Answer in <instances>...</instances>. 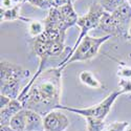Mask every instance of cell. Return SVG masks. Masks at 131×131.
<instances>
[{"label":"cell","mask_w":131,"mask_h":131,"mask_svg":"<svg viewBox=\"0 0 131 131\" xmlns=\"http://www.w3.org/2000/svg\"><path fill=\"white\" fill-rule=\"evenodd\" d=\"M51 1H52V7H61L72 3L73 0H51Z\"/></svg>","instance_id":"603a6c76"},{"label":"cell","mask_w":131,"mask_h":131,"mask_svg":"<svg viewBox=\"0 0 131 131\" xmlns=\"http://www.w3.org/2000/svg\"><path fill=\"white\" fill-rule=\"evenodd\" d=\"M25 109V131H45L42 115L30 109Z\"/></svg>","instance_id":"7c38bea8"},{"label":"cell","mask_w":131,"mask_h":131,"mask_svg":"<svg viewBox=\"0 0 131 131\" xmlns=\"http://www.w3.org/2000/svg\"><path fill=\"white\" fill-rule=\"evenodd\" d=\"M126 1H127V2H128V4L131 6V0H126Z\"/></svg>","instance_id":"83f0119b"},{"label":"cell","mask_w":131,"mask_h":131,"mask_svg":"<svg viewBox=\"0 0 131 131\" xmlns=\"http://www.w3.org/2000/svg\"><path fill=\"white\" fill-rule=\"evenodd\" d=\"M125 2H126V0H101L99 3L103 6L105 12L111 14Z\"/></svg>","instance_id":"ac0fdd59"},{"label":"cell","mask_w":131,"mask_h":131,"mask_svg":"<svg viewBox=\"0 0 131 131\" xmlns=\"http://www.w3.org/2000/svg\"><path fill=\"white\" fill-rule=\"evenodd\" d=\"M62 69L58 66L44 70L31 84L22 100L24 108L34 110L42 116L61 105Z\"/></svg>","instance_id":"6da1fadb"},{"label":"cell","mask_w":131,"mask_h":131,"mask_svg":"<svg viewBox=\"0 0 131 131\" xmlns=\"http://www.w3.org/2000/svg\"><path fill=\"white\" fill-rule=\"evenodd\" d=\"M21 7H22V4L18 3L16 4L14 7L6 9V10H0V20L1 22H7V21H23V22L29 23L31 19L23 17L21 15Z\"/></svg>","instance_id":"4fadbf2b"},{"label":"cell","mask_w":131,"mask_h":131,"mask_svg":"<svg viewBox=\"0 0 131 131\" xmlns=\"http://www.w3.org/2000/svg\"><path fill=\"white\" fill-rule=\"evenodd\" d=\"M105 13V10L103 8V6L99 3V2H95V3H91L89 5V8H88V12H87L85 15L83 16H79V19H78V22H77V25L80 27L81 31H80V35L77 39V41L74 42L73 44V47L70 49V51L68 52V54L66 57L64 58V60L58 65V67L61 68L64 66V64L66 63L69 58L72 56V53L75 51L77 47L79 46V44L81 43V41L88 35L89 30L91 29H94V28H97L100 24V21H101V18L103 16V14Z\"/></svg>","instance_id":"277c9868"},{"label":"cell","mask_w":131,"mask_h":131,"mask_svg":"<svg viewBox=\"0 0 131 131\" xmlns=\"http://www.w3.org/2000/svg\"><path fill=\"white\" fill-rule=\"evenodd\" d=\"M121 94H124L122 90H114L111 93H109L102 102L97 103L91 107H87V108H73V107L60 105L57 109L73 112L83 117H93V118H99V119L105 121V118L107 117L109 112H110L114 102Z\"/></svg>","instance_id":"8992f818"},{"label":"cell","mask_w":131,"mask_h":131,"mask_svg":"<svg viewBox=\"0 0 131 131\" xmlns=\"http://www.w3.org/2000/svg\"><path fill=\"white\" fill-rule=\"evenodd\" d=\"M128 39L131 41V22H130V25H129V30H128Z\"/></svg>","instance_id":"484cf974"},{"label":"cell","mask_w":131,"mask_h":131,"mask_svg":"<svg viewBox=\"0 0 131 131\" xmlns=\"http://www.w3.org/2000/svg\"><path fill=\"white\" fill-rule=\"evenodd\" d=\"M25 109H22L10 119L9 126L15 131H25Z\"/></svg>","instance_id":"9a60e30c"},{"label":"cell","mask_w":131,"mask_h":131,"mask_svg":"<svg viewBox=\"0 0 131 131\" xmlns=\"http://www.w3.org/2000/svg\"><path fill=\"white\" fill-rule=\"evenodd\" d=\"M22 109H24V106L19 99L12 100L7 106L0 110V125H9L10 119Z\"/></svg>","instance_id":"8fae6325"},{"label":"cell","mask_w":131,"mask_h":131,"mask_svg":"<svg viewBox=\"0 0 131 131\" xmlns=\"http://www.w3.org/2000/svg\"><path fill=\"white\" fill-rule=\"evenodd\" d=\"M129 126L127 122H114L110 125H108L104 131H125V129Z\"/></svg>","instance_id":"44dd1931"},{"label":"cell","mask_w":131,"mask_h":131,"mask_svg":"<svg viewBox=\"0 0 131 131\" xmlns=\"http://www.w3.org/2000/svg\"><path fill=\"white\" fill-rule=\"evenodd\" d=\"M87 131H104L106 124L103 119L93 118V117H85Z\"/></svg>","instance_id":"e0dca14e"},{"label":"cell","mask_w":131,"mask_h":131,"mask_svg":"<svg viewBox=\"0 0 131 131\" xmlns=\"http://www.w3.org/2000/svg\"><path fill=\"white\" fill-rule=\"evenodd\" d=\"M29 4L34 5L41 9H50L52 7V1L51 0H28Z\"/></svg>","instance_id":"d6986e66"},{"label":"cell","mask_w":131,"mask_h":131,"mask_svg":"<svg viewBox=\"0 0 131 131\" xmlns=\"http://www.w3.org/2000/svg\"><path fill=\"white\" fill-rule=\"evenodd\" d=\"M30 71L7 61L0 62V94L12 100L18 99L24 88L23 82L29 78Z\"/></svg>","instance_id":"3957f363"},{"label":"cell","mask_w":131,"mask_h":131,"mask_svg":"<svg viewBox=\"0 0 131 131\" xmlns=\"http://www.w3.org/2000/svg\"><path fill=\"white\" fill-rule=\"evenodd\" d=\"M16 3H21V4H23L25 2H28V0H15Z\"/></svg>","instance_id":"4316f807"},{"label":"cell","mask_w":131,"mask_h":131,"mask_svg":"<svg viewBox=\"0 0 131 131\" xmlns=\"http://www.w3.org/2000/svg\"><path fill=\"white\" fill-rule=\"evenodd\" d=\"M64 41L65 34L53 28H45L42 35L35 38L34 52L40 59V65L35 75L30 79L31 82H35L38 75L44 71V65L49 58L58 57L65 50Z\"/></svg>","instance_id":"7a4b0ae2"},{"label":"cell","mask_w":131,"mask_h":131,"mask_svg":"<svg viewBox=\"0 0 131 131\" xmlns=\"http://www.w3.org/2000/svg\"><path fill=\"white\" fill-rule=\"evenodd\" d=\"M112 37L109 35H105L102 37H91L87 35L79 44L75 51L72 53V56L69 58V60L64 64V66L61 67L63 70L67 65L73 63V62H85L93 59L97 53H99L102 45L105 42H107Z\"/></svg>","instance_id":"52a82bcc"},{"label":"cell","mask_w":131,"mask_h":131,"mask_svg":"<svg viewBox=\"0 0 131 131\" xmlns=\"http://www.w3.org/2000/svg\"><path fill=\"white\" fill-rule=\"evenodd\" d=\"M111 15L121 28L123 39H128V30L131 22V6L126 1L119 7H117L113 13H111Z\"/></svg>","instance_id":"9c48e42d"},{"label":"cell","mask_w":131,"mask_h":131,"mask_svg":"<svg viewBox=\"0 0 131 131\" xmlns=\"http://www.w3.org/2000/svg\"><path fill=\"white\" fill-rule=\"evenodd\" d=\"M117 75L119 79L131 80V67L121 63L118 66V69H117Z\"/></svg>","instance_id":"ffe728a7"},{"label":"cell","mask_w":131,"mask_h":131,"mask_svg":"<svg viewBox=\"0 0 131 131\" xmlns=\"http://www.w3.org/2000/svg\"><path fill=\"white\" fill-rule=\"evenodd\" d=\"M44 128L45 131H65L69 126V119L60 109L48 112L44 117Z\"/></svg>","instance_id":"ba28073f"},{"label":"cell","mask_w":131,"mask_h":131,"mask_svg":"<svg viewBox=\"0 0 131 131\" xmlns=\"http://www.w3.org/2000/svg\"><path fill=\"white\" fill-rule=\"evenodd\" d=\"M45 30V24L43 20H31L28 23V34L31 38H37L40 35H42Z\"/></svg>","instance_id":"2e32d148"},{"label":"cell","mask_w":131,"mask_h":131,"mask_svg":"<svg viewBox=\"0 0 131 131\" xmlns=\"http://www.w3.org/2000/svg\"><path fill=\"white\" fill-rule=\"evenodd\" d=\"M78 19L79 15L74 10L72 3H70L61 7H51L43 22L45 24V28L58 29L66 35L69 27L77 25Z\"/></svg>","instance_id":"5b68a950"},{"label":"cell","mask_w":131,"mask_h":131,"mask_svg":"<svg viewBox=\"0 0 131 131\" xmlns=\"http://www.w3.org/2000/svg\"><path fill=\"white\" fill-rule=\"evenodd\" d=\"M0 131H15L9 125H0Z\"/></svg>","instance_id":"d4e9b609"},{"label":"cell","mask_w":131,"mask_h":131,"mask_svg":"<svg viewBox=\"0 0 131 131\" xmlns=\"http://www.w3.org/2000/svg\"><path fill=\"white\" fill-rule=\"evenodd\" d=\"M118 87L119 90L123 91V93H131V80L119 79Z\"/></svg>","instance_id":"7402d4cb"},{"label":"cell","mask_w":131,"mask_h":131,"mask_svg":"<svg viewBox=\"0 0 131 131\" xmlns=\"http://www.w3.org/2000/svg\"><path fill=\"white\" fill-rule=\"evenodd\" d=\"M79 80L81 81L82 84H84L87 87H90V88H93V89L103 88V84L96 79V77L91 71H88V70L81 71L79 74Z\"/></svg>","instance_id":"5bb4252c"},{"label":"cell","mask_w":131,"mask_h":131,"mask_svg":"<svg viewBox=\"0 0 131 131\" xmlns=\"http://www.w3.org/2000/svg\"><path fill=\"white\" fill-rule=\"evenodd\" d=\"M73 1H75V0H73Z\"/></svg>","instance_id":"f1b7e54d"},{"label":"cell","mask_w":131,"mask_h":131,"mask_svg":"<svg viewBox=\"0 0 131 131\" xmlns=\"http://www.w3.org/2000/svg\"><path fill=\"white\" fill-rule=\"evenodd\" d=\"M10 101H12L10 97H8L6 95H3V94H0V108L2 109L5 106H7L10 103Z\"/></svg>","instance_id":"cb8c5ba5"},{"label":"cell","mask_w":131,"mask_h":131,"mask_svg":"<svg viewBox=\"0 0 131 131\" xmlns=\"http://www.w3.org/2000/svg\"><path fill=\"white\" fill-rule=\"evenodd\" d=\"M97 28L103 30L106 35H109L111 37H117V38H123L121 28H119L118 24L116 23L115 19L110 13L105 12L101 18L100 24Z\"/></svg>","instance_id":"30bf717a"}]
</instances>
